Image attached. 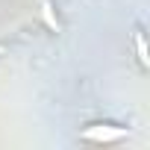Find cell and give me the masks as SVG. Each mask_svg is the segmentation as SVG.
Wrapping results in <instances>:
<instances>
[{"mask_svg": "<svg viewBox=\"0 0 150 150\" xmlns=\"http://www.w3.org/2000/svg\"><path fill=\"white\" fill-rule=\"evenodd\" d=\"M127 135V129L124 127H88L86 132H83V138H88V141H118V138H124Z\"/></svg>", "mask_w": 150, "mask_h": 150, "instance_id": "6da1fadb", "label": "cell"}, {"mask_svg": "<svg viewBox=\"0 0 150 150\" xmlns=\"http://www.w3.org/2000/svg\"><path fill=\"white\" fill-rule=\"evenodd\" d=\"M38 6H41V18H44V24H47L50 30H59V21H56V15H53L50 0H38Z\"/></svg>", "mask_w": 150, "mask_h": 150, "instance_id": "7a4b0ae2", "label": "cell"}, {"mask_svg": "<svg viewBox=\"0 0 150 150\" xmlns=\"http://www.w3.org/2000/svg\"><path fill=\"white\" fill-rule=\"evenodd\" d=\"M135 47H138V59H141V65H147V44H144V35H141V33L135 35Z\"/></svg>", "mask_w": 150, "mask_h": 150, "instance_id": "3957f363", "label": "cell"}]
</instances>
